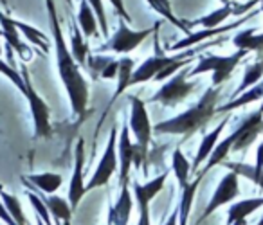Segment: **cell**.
Returning <instances> with one entry per match:
<instances>
[{"label": "cell", "mask_w": 263, "mask_h": 225, "mask_svg": "<svg viewBox=\"0 0 263 225\" xmlns=\"http://www.w3.org/2000/svg\"><path fill=\"white\" fill-rule=\"evenodd\" d=\"M0 27H2V36H4L6 44L20 56V60H22L24 63L29 62V60L33 58V51H31V47H27L26 42H22L20 31L16 29L13 18L8 13L2 11V9H0Z\"/></svg>", "instance_id": "4fadbf2b"}, {"label": "cell", "mask_w": 263, "mask_h": 225, "mask_svg": "<svg viewBox=\"0 0 263 225\" xmlns=\"http://www.w3.org/2000/svg\"><path fill=\"white\" fill-rule=\"evenodd\" d=\"M261 98H263V81H259L256 87L249 88V90H245L243 94H240L238 98L231 99L229 103L218 106V108H216V114H227V112H231V110H236L245 105H251V103L258 101V99H261Z\"/></svg>", "instance_id": "cb8c5ba5"}, {"label": "cell", "mask_w": 263, "mask_h": 225, "mask_svg": "<svg viewBox=\"0 0 263 225\" xmlns=\"http://www.w3.org/2000/svg\"><path fill=\"white\" fill-rule=\"evenodd\" d=\"M70 29H72V38H70V52H72L74 60L80 67H87L88 56H90V51H88V44L85 40L83 33H81L80 26H78L76 16H72V11H70Z\"/></svg>", "instance_id": "ac0fdd59"}, {"label": "cell", "mask_w": 263, "mask_h": 225, "mask_svg": "<svg viewBox=\"0 0 263 225\" xmlns=\"http://www.w3.org/2000/svg\"><path fill=\"white\" fill-rule=\"evenodd\" d=\"M88 4L92 6L96 16H98V24L99 29H101L103 36H108V22H106V13H105V6H103V0H87Z\"/></svg>", "instance_id": "74e56055"}, {"label": "cell", "mask_w": 263, "mask_h": 225, "mask_svg": "<svg viewBox=\"0 0 263 225\" xmlns=\"http://www.w3.org/2000/svg\"><path fill=\"white\" fill-rule=\"evenodd\" d=\"M146 4L152 8V11H155L164 20H168V22H172L175 27H179L182 33H186V36L187 34H191L190 24H186L180 18H177L175 13H173V9H172V2H170V0H146Z\"/></svg>", "instance_id": "d4e9b609"}, {"label": "cell", "mask_w": 263, "mask_h": 225, "mask_svg": "<svg viewBox=\"0 0 263 225\" xmlns=\"http://www.w3.org/2000/svg\"><path fill=\"white\" fill-rule=\"evenodd\" d=\"M258 185L263 189V171H261V177H259V182H258Z\"/></svg>", "instance_id": "bcb514c9"}, {"label": "cell", "mask_w": 263, "mask_h": 225, "mask_svg": "<svg viewBox=\"0 0 263 225\" xmlns=\"http://www.w3.org/2000/svg\"><path fill=\"white\" fill-rule=\"evenodd\" d=\"M190 72L191 67H184L182 70L172 76L154 96H152L150 101L154 103H161L164 106H177L179 103H182L187 96L193 94V90L197 88V81H190Z\"/></svg>", "instance_id": "8992f818"}, {"label": "cell", "mask_w": 263, "mask_h": 225, "mask_svg": "<svg viewBox=\"0 0 263 225\" xmlns=\"http://www.w3.org/2000/svg\"><path fill=\"white\" fill-rule=\"evenodd\" d=\"M172 170L177 177V182H179V188L184 189L187 184H190V173H191V164L190 160L184 157V153L180 152V148H177L173 152V159H172Z\"/></svg>", "instance_id": "d6a6232c"}, {"label": "cell", "mask_w": 263, "mask_h": 225, "mask_svg": "<svg viewBox=\"0 0 263 225\" xmlns=\"http://www.w3.org/2000/svg\"><path fill=\"white\" fill-rule=\"evenodd\" d=\"M44 200V203L47 205L49 213L54 216V220H62V221H70L72 218V207H70L69 200L60 198V196H40Z\"/></svg>", "instance_id": "f546056e"}, {"label": "cell", "mask_w": 263, "mask_h": 225, "mask_svg": "<svg viewBox=\"0 0 263 225\" xmlns=\"http://www.w3.org/2000/svg\"><path fill=\"white\" fill-rule=\"evenodd\" d=\"M259 134H263V112L258 108L256 112L249 114L234 130L236 141H234L233 152H245L258 139Z\"/></svg>", "instance_id": "30bf717a"}, {"label": "cell", "mask_w": 263, "mask_h": 225, "mask_svg": "<svg viewBox=\"0 0 263 225\" xmlns=\"http://www.w3.org/2000/svg\"><path fill=\"white\" fill-rule=\"evenodd\" d=\"M261 76H263V60H258V62L252 63V65L245 67L243 80H241L240 87L234 90V98H238L240 94H243V92L249 90V88L256 87V85L259 83V80H261Z\"/></svg>", "instance_id": "836d02e7"}, {"label": "cell", "mask_w": 263, "mask_h": 225, "mask_svg": "<svg viewBox=\"0 0 263 225\" xmlns=\"http://www.w3.org/2000/svg\"><path fill=\"white\" fill-rule=\"evenodd\" d=\"M29 182L33 185H36L40 191H44L45 195H52L56 193L63 184V177L58 173H36L29 175Z\"/></svg>", "instance_id": "1f68e13d"}, {"label": "cell", "mask_w": 263, "mask_h": 225, "mask_svg": "<svg viewBox=\"0 0 263 225\" xmlns=\"http://www.w3.org/2000/svg\"><path fill=\"white\" fill-rule=\"evenodd\" d=\"M0 54H2V42H0Z\"/></svg>", "instance_id": "681fc988"}, {"label": "cell", "mask_w": 263, "mask_h": 225, "mask_svg": "<svg viewBox=\"0 0 263 225\" xmlns=\"http://www.w3.org/2000/svg\"><path fill=\"white\" fill-rule=\"evenodd\" d=\"M0 4L4 6V9H6V13H8V0H0Z\"/></svg>", "instance_id": "ee69618b"}, {"label": "cell", "mask_w": 263, "mask_h": 225, "mask_svg": "<svg viewBox=\"0 0 263 225\" xmlns=\"http://www.w3.org/2000/svg\"><path fill=\"white\" fill-rule=\"evenodd\" d=\"M249 20V16H243V18H240L238 22L234 24H229V26H223V27H216V29H202L198 31V33H191L187 34L186 38H182V40H179L175 45H172V51L175 52H180V51H186V49H191V47H197V45H202L208 38H213L216 36V34L220 33H227V31L231 29H236V27H240L241 24H245Z\"/></svg>", "instance_id": "5bb4252c"}, {"label": "cell", "mask_w": 263, "mask_h": 225, "mask_svg": "<svg viewBox=\"0 0 263 225\" xmlns=\"http://www.w3.org/2000/svg\"><path fill=\"white\" fill-rule=\"evenodd\" d=\"M166 225H179V209L173 211L172 216H170L168 221H166Z\"/></svg>", "instance_id": "b9f144b4"}, {"label": "cell", "mask_w": 263, "mask_h": 225, "mask_svg": "<svg viewBox=\"0 0 263 225\" xmlns=\"http://www.w3.org/2000/svg\"><path fill=\"white\" fill-rule=\"evenodd\" d=\"M234 47H238V51H247V52H256V54H263V33L256 34V29H245L240 31L236 36L233 38Z\"/></svg>", "instance_id": "603a6c76"}, {"label": "cell", "mask_w": 263, "mask_h": 225, "mask_svg": "<svg viewBox=\"0 0 263 225\" xmlns=\"http://www.w3.org/2000/svg\"><path fill=\"white\" fill-rule=\"evenodd\" d=\"M87 67L103 80H114L117 78V70H119V60H114V56L106 54H90Z\"/></svg>", "instance_id": "d6986e66"}, {"label": "cell", "mask_w": 263, "mask_h": 225, "mask_svg": "<svg viewBox=\"0 0 263 225\" xmlns=\"http://www.w3.org/2000/svg\"><path fill=\"white\" fill-rule=\"evenodd\" d=\"M62 225H70V221H62Z\"/></svg>", "instance_id": "c3c4849f"}, {"label": "cell", "mask_w": 263, "mask_h": 225, "mask_svg": "<svg viewBox=\"0 0 263 225\" xmlns=\"http://www.w3.org/2000/svg\"><path fill=\"white\" fill-rule=\"evenodd\" d=\"M76 20H78V26H80V29L85 38L98 36V29H99L98 16H96L94 9H92V6L88 4L87 0H81L80 2Z\"/></svg>", "instance_id": "44dd1931"}, {"label": "cell", "mask_w": 263, "mask_h": 225, "mask_svg": "<svg viewBox=\"0 0 263 225\" xmlns=\"http://www.w3.org/2000/svg\"><path fill=\"white\" fill-rule=\"evenodd\" d=\"M0 225H2V223H0Z\"/></svg>", "instance_id": "11a10c76"}, {"label": "cell", "mask_w": 263, "mask_h": 225, "mask_svg": "<svg viewBox=\"0 0 263 225\" xmlns=\"http://www.w3.org/2000/svg\"><path fill=\"white\" fill-rule=\"evenodd\" d=\"M110 4H112V8L116 9V13L121 16V18L124 20V22H128V26L132 24V16H130V13L126 11V8H124V2L123 0H108Z\"/></svg>", "instance_id": "f35d334b"}, {"label": "cell", "mask_w": 263, "mask_h": 225, "mask_svg": "<svg viewBox=\"0 0 263 225\" xmlns=\"http://www.w3.org/2000/svg\"><path fill=\"white\" fill-rule=\"evenodd\" d=\"M259 4H261V11H263V0H259Z\"/></svg>", "instance_id": "f907efd6"}, {"label": "cell", "mask_w": 263, "mask_h": 225, "mask_svg": "<svg viewBox=\"0 0 263 225\" xmlns=\"http://www.w3.org/2000/svg\"><path fill=\"white\" fill-rule=\"evenodd\" d=\"M234 9H236V6L234 4L222 6V8L216 9V11L209 13V15L202 16V18H198V20L190 22V27L191 26H200V27H204V29H216V27H220V24L226 22L231 15H234Z\"/></svg>", "instance_id": "4316f807"}, {"label": "cell", "mask_w": 263, "mask_h": 225, "mask_svg": "<svg viewBox=\"0 0 263 225\" xmlns=\"http://www.w3.org/2000/svg\"><path fill=\"white\" fill-rule=\"evenodd\" d=\"M202 177L197 175L193 182L186 185L182 189V196H180V203H179V225H187V218H190V213H191V205H193V198H195V193H197V188L200 184Z\"/></svg>", "instance_id": "f1b7e54d"}, {"label": "cell", "mask_w": 263, "mask_h": 225, "mask_svg": "<svg viewBox=\"0 0 263 225\" xmlns=\"http://www.w3.org/2000/svg\"><path fill=\"white\" fill-rule=\"evenodd\" d=\"M247 56V51H236L231 56H202L198 58L197 65L191 69L190 76H198L204 72H213V87H220L231 78L233 70L238 67V63Z\"/></svg>", "instance_id": "277c9868"}, {"label": "cell", "mask_w": 263, "mask_h": 225, "mask_svg": "<svg viewBox=\"0 0 263 225\" xmlns=\"http://www.w3.org/2000/svg\"><path fill=\"white\" fill-rule=\"evenodd\" d=\"M220 2H222L223 6H227V4H234L233 0H220Z\"/></svg>", "instance_id": "f6af8a7d"}, {"label": "cell", "mask_w": 263, "mask_h": 225, "mask_svg": "<svg viewBox=\"0 0 263 225\" xmlns=\"http://www.w3.org/2000/svg\"><path fill=\"white\" fill-rule=\"evenodd\" d=\"M0 198H2L6 209H8V213L11 214V218L15 220L16 225H27V223H29V221H27V218H26V214H24L22 203H20V200L16 198V196L9 195V193H6L4 189L0 188Z\"/></svg>", "instance_id": "e575fe53"}, {"label": "cell", "mask_w": 263, "mask_h": 225, "mask_svg": "<svg viewBox=\"0 0 263 225\" xmlns=\"http://www.w3.org/2000/svg\"><path fill=\"white\" fill-rule=\"evenodd\" d=\"M117 159H119V185L121 189L128 188L130 182V170L134 166V159H136V149L130 141V134H128V124L124 123L121 128L119 139H117Z\"/></svg>", "instance_id": "7c38bea8"}, {"label": "cell", "mask_w": 263, "mask_h": 225, "mask_svg": "<svg viewBox=\"0 0 263 225\" xmlns=\"http://www.w3.org/2000/svg\"><path fill=\"white\" fill-rule=\"evenodd\" d=\"M234 141H236V135H234V132L229 135V137H226L222 142H218L216 144V148L213 149L211 157L208 159V162H205L204 170L200 171V177H204L205 173H208L209 170H213L215 166H218V164H222L223 160H226V157L229 155V152H233V146H234Z\"/></svg>", "instance_id": "83f0119b"}, {"label": "cell", "mask_w": 263, "mask_h": 225, "mask_svg": "<svg viewBox=\"0 0 263 225\" xmlns=\"http://www.w3.org/2000/svg\"><path fill=\"white\" fill-rule=\"evenodd\" d=\"M27 198H29V202H31V205L34 207V211H36V214L38 216L44 220V223L45 225H52L51 223V216H49V209H47V205L44 203V200L40 198V196H36L33 191H27Z\"/></svg>", "instance_id": "8d00e7d4"}, {"label": "cell", "mask_w": 263, "mask_h": 225, "mask_svg": "<svg viewBox=\"0 0 263 225\" xmlns=\"http://www.w3.org/2000/svg\"><path fill=\"white\" fill-rule=\"evenodd\" d=\"M0 36H2V27H0Z\"/></svg>", "instance_id": "f5cc1de1"}, {"label": "cell", "mask_w": 263, "mask_h": 225, "mask_svg": "<svg viewBox=\"0 0 263 225\" xmlns=\"http://www.w3.org/2000/svg\"><path fill=\"white\" fill-rule=\"evenodd\" d=\"M132 207H134V198L128 188L121 189V195L117 198L116 205L110 207L108 213V225H128L132 216Z\"/></svg>", "instance_id": "2e32d148"}, {"label": "cell", "mask_w": 263, "mask_h": 225, "mask_svg": "<svg viewBox=\"0 0 263 225\" xmlns=\"http://www.w3.org/2000/svg\"><path fill=\"white\" fill-rule=\"evenodd\" d=\"M117 128L112 126L108 135V142H106V148L103 152V157L99 160L98 167H96V173L92 175L90 182L87 184V191L96 188H103V185L108 184V180L112 178V175L116 173V170L119 167V159H117Z\"/></svg>", "instance_id": "ba28073f"}, {"label": "cell", "mask_w": 263, "mask_h": 225, "mask_svg": "<svg viewBox=\"0 0 263 225\" xmlns=\"http://www.w3.org/2000/svg\"><path fill=\"white\" fill-rule=\"evenodd\" d=\"M166 178H168V171H164L162 175L155 177L154 180L146 182V184H141V182L134 180V195H136L137 203H148L155 198V196L161 193V189L164 188Z\"/></svg>", "instance_id": "ffe728a7"}, {"label": "cell", "mask_w": 263, "mask_h": 225, "mask_svg": "<svg viewBox=\"0 0 263 225\" xmlns=\"http://www.w3.org/2000/svg\"><path fill=\"white\" fill-rule=\"evenodd\" d=\"M137 225H152L150 223V205L148 203H139V221Z\"/></svg>", "instance_id": "ab89813d"}, {"label": "cell", "mask_w": 263, "mask_h": 225, "mask_svg": "<svg viewBox=\"0 0 263 225\" xmlns=\"http://www.w3.org/2000/svg\"><path fill=\"white\" fill-rule=\"evenodd\" d=\"M152 33H155V26L148 27L143 31H134L128 27V24L123 18H119V26L117 31L99 47L98 54H105V52H114V54H128V52L136 51Z\"/></svg>", "instance_id": "5b68a950"}, {"label": "cell", "mask_w": 263, "mask_h": 225, "mask_svg": "<svg viewBox=\"0 0 263 225\" xmlns=\"http://www.w3.org/2000/svg\"><path fill=\"white\" fill-rule=\"evenodd\" d=\"M45 8L49 15V27L52 33V44L56 51V65H58L60 80L67 90L70 101V108L76 117H85L88 105V85L85 81L83 74L80 70V65L74 60L70 49L67 47L65 36H63L62 24H60L58 9H56L54 0H45Z\"/></svg>", "instance_id": "6da1fadb"}, {"label": "cell", "mask_w": 263, "mask_h": 225, "mask_svg": "<svg viewBox=\"0 0 263 225\" xmlns=\"http://www.w3.org/2000/svg\"><path fill=\"white\" fill-rule=\"evenodd\" d=\"M227 123H229V117H226V119H223L222 123H220L218 126L215 128V130L209 132V134L205 135L204 139H202L200 148H198L197 155H195L193 164H191V173H197L198 167H200V164H202V162H208V159L211 157L213 149H215V148H216V144H218L220 134H222L223 128L227 126Z\"/></svg>", "instance_id": "9a60e30c"}, {"label": "cell", "mask_w": 263, "mask_h": 225, "mask_svg": "<svg viewBox=\"0 0 263 225\" xmlns=\"http://www.w3.org/2000/svg\"><path fill=\"white\" fill-rule=\"evenodd\" d=\"M0 220L4 221V223H8V225H16L15 220L11 218V214H9L8 209H6L4 202H2V198H0Z\"/></svg>", "instance_id": "60d3db41"}, {"label": "cell", "mask_w": 263, "mask_h": 225, "mask_svg": "<svg viewBox=\"0 0 263 225\" xmlns=\"http://www.w3.org/2000/svg\"><path fill=\"white\" fill-rule=\"evenodd\" d=\"M263 205V196H256V198L240 200V202L233 203L227 211V225H247L245 218L252 214L256 209Z\"/></svg>", "instance_id": "e0dca14e"}, {"label": "cell", "mask_w": 263, "mask_h": 225, "mask_svg": "<svg viewBox=\"0 0 263 225\" xmlns=\"http://www.w3.org/2000/svg\"><path fill=\"white\" fill-rule=\"evenodd\" d=\"M27 225H31V223H27Z\"/></svg>", "instance_id": "db71d44e"}, {"label": "cell", "mask_w": 263, "mask_h": 225, "mask_svg": "<svg viewBox=\"0 0 263 225\" xmlns=\"http://www.w3.org/2000/svg\"><path fill=\"white\" fill-rule=\"evenodd\" d=\"M13 22H15L16 29L20 31V34H24V38H26L29 44L36 45V47L44 49V52L47 54L49 51H51V44H49V38L45 36L44 33H40V31L36 29V27L29 26V24L26 22H20V20H15L13 18Z\"/></svg>", "instance_id": "4dcf8cb0"}, {"label": "cell", "mask_w": 263, "mask_h": 225, "mask_svg": "<svg viewBox=\"0 0 263 225\" xmlns=\"http://www.w3.org/2000/svg\"><path fill=\"white\" fill-rule=\"evenodd\" d=\"M256 225H263V216L259 218V221H258V223H256Z\"/></svg>", "instance_id": "7dc6e473"}, {"label": "cell", "mask_w": 263, "mask_h": 225, "mask_svg": "<svg viewBox=\"0 0 263 225\" xmlns=\"http://www.w3.org/2000/svg\"><path fill=\"white\" fill-rule=\"evenodd\" d=\"M134 70H136V62L130 58V56H123L119 60V70H117V88L114 92L112 99H110L108 106L114 105V101H117L119 96L124 94V90H128L130 87V81H132V76H134Z\"/></svg>", "instance_id": "7402d4cb"}, {"label": "cell", "mask_w": 263, "mask_h": 225, "mask_svg": "<svg viewBox=\"0 0 263 225\" xmlns=\"http://www.w3.org/2000/svg\"><path fill=\"white\" fill-rule=\"evenodd\" d=\"M226 166L229 167V171H234L238 177L243 175V177H247L249 180H252L256 185H258L259 177H261V171H263V141H261V144L258 146V152H256L254 167L247 166V164H233V162H227Z\"/></svg>", "instance_id": "484cf974"}, {"label": "cell", "mask_w": 263, "mask_h": 225, "mask_svg": "<svg viewBox=\"0 0 263 225\" xmlns=\"http://www.w3.org/2000/svg\"><path fill=\"white\" fill-rule=\"evenodd\" d=\"M132 110H130V130L136 137V159H134V166L141 167L143 166V173L148 175V149H150L152 141V132L154 126L150 123V116H148L146 103L137 96L130 98Z\"/></svg>", "instance_id": "3957f363"}, {"label": "cell", "mask_w": 263, "mask_h": 225, "mask_svg": "<svg viewBox=\"0 0 263 225\" xmlns=\"http://www.w3.org/2000/svg\"><path fill=\"white\" fill-rule=\"evenodd\" d=\"M0 74L2 76H6L9 81H11L13 85H15L16 88H18L20 92H26V83H24V78H22V72L20 70H16V67H11L8 62H4V60H0Z\"/></svg>", "instance_id": "d590c367"}, {"label": "cell", "mask_w": 263, "mask_h": 225, "mask_svg": "<svg viewBox=\"0 0 263 225\" xmlns=\"http://www.w3.org/2000/svg\"><path fill=\"white\" fill-rule=\"evenodd\" d=\"M20 72H22L24 83H26V92H24V98L29 103L31 114H33V123H34V137H51V121H49V110L47 103L42 99V96L36 92V88L33 87V81H31V74L27 70V65L22 63L20 67Z\"/></svg>", "instance_id": "52a82bcc"}, {"label": "cell", "mask_w": 263, "mask_h": 225, "mask_svg": "<svg viewBox=\"0 0 263 225\" xmlns=\"http://www.w3.org/2000/svg\"><path fill=\"white\" fill-rule=\"evenodd\" d=\"M63 2H65V4H67V8H69L70 11H72V0H63Z\"/></svg>", "instance_id": "7bdbcfd3"}, {"label": "cell", "mask_w": 263, "mask_h": 225, "mask_svg": "<svg viewBox=\"0 0 263 225\" xmlns=\"http://www.w3.org/2000/svg\"><path fill=\"white\" fill-rule=\"evenodd\" d=\"M259 110H261V112H263V103H261V106H259Z\"/></svg>", "instance_id": "816d5d0a"}, {"label": "cell", "mask_w": 263, "mask_h": 225, "mask_svg": "<svg viewBox=\"0 0 263 225\" xmlns=\"http://www.w3.org/2000/svg\"><path fill=\"white\" fill-rule=\"evenodd\" d=\"M83 166H85V141L78 139L76 149H74V171L70 177V185H69V203L72 207V211L78 207V203L81 202V198L87 193V185L83 180Z\"/></svg>", "instance_id": "8fae6325"}, {"label": "cell", "mask_w": 263, "mask_h": 225, "mask_svg": "<svg viewBox=\"0 0 263 225\" xmlns=\"http://www.w3.org/2000/svg\"><path fill=\"white\" fill-rule=\"evenodd\" d=\"M240 195V184H238V175L234 173V171H229V173L226 175V177L220 180L218 188L215 189V193H213L211 200H209L208 207L204 209V213H202V216L197 220V225L202 223V221L205 220V218H209L213 213H215L216 209H220L222 205H226V203L233 202L236 196Z\"/></svg>", "instance_id": "9c48e42d"}, {"label": "cell", "mask_w": 263, "mask_h": 225, "mask_svg": "<svg viewBox=\"0 0 263 225\" xmlns=\"http://www.w3.org/2000/svg\"><path fill=\"white\" fill-rule=\"evenodd\" d=\"M218 99H220V88L218 87L208 88L197 105L191 106L186 112L179 114V116L172 117V119L157 123L154 126V132L166 134V135H184L187 139L195 132L202 130L213 119V116L216 114V108H218L216 106Z\"/></svg>", "instance_id": "7a4b0ae2"}]
</instances>
